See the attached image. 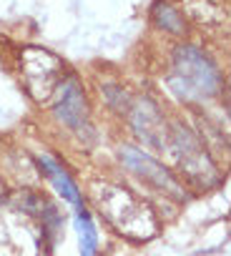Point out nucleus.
Wrapping results in <instances>:
<instances>
[{
    "mask_svg": "<svg viewBox=\"0 0 231 256\" xmlns=\"http://www.w3.org/2000/svg\"><path fill=\"white\" fill-rule=\"evenodd\" d=\"M171 86L184 98H211L221 88L218 68L194 46H178L174 53Z\"/></svg>",
    "mask_w": 231,
    "mask_h": 256,
    "instance_id": "obj_1",
    "label": "nucleus"
},
{
    "mask_svg": "<svg viewBox=\"0 0 231 256\" xmlns=\"http://www.w3.org/2000/svg\"><path fill=\"white\" fill-rule=\"evenodd\" d=\"M98 201H100V211L110 218V224L118 231H124V234H128L134 238H148V236L156 234L154 214L148 211V206H144L126 188L100 186Z\"/></svg>",
    "mask_w": 231,
    "mask_h": 256,
    "instance_id": "obj_2",
    "label": "nucleus"
},
{
    "mask_svg": "<svg viewBox=\"0 0 231 256\" xmlns=\"http://www.w3.org/2000/svg\"><path fill=\"white\" fill-rule=\"evenodd\" d=\"M174 146L178 148V164L181 168L201 186H208V184H216L218 181V174L214 168V161L208 158V154L204 151V146L186 131V128H176L174 131Z\"/></svg>",
    "mask_w": 231,
    "mask_h": 256,
    "instance_id": "obj_3",
    "label": "nucleus"
},
{
    "mask_svg": "<svg viewBox=\"0 0 231 256\" xmlns=\"http://www.w3.org/2000/svg\"><path fill=\"white\" fill-rule=\"evenodd\" d=\"M121 161L136 174V176H141L144 181H148L151 186H156V188H161V191H168L171 196H184L181 194V186L176 184V178L156 161V158H151L148 154H144V151H138V148H134V146H124L121 148Z\"/></svg>",
    "mask_w": 231,
    "mask_h": 256,
    "instance_id": "obj_4",
    "label": "nucleus"
},
{
    "mask_svg": "<svg viewBox=\"0 0 231 256\" xmlns=\"http://www.w3.org/2000/svg\"><path fill=\"white\" fill-rule=\"evenodd\" d=\"M56 113L63 123H68L73 131L83 134L88 131V110H86V98L76 83V78L66 80L60 86V96H58V106H56Z\"/></svg>",
    "mask_w": 231,
    "mask_h": 256,
    "instance_id": "obj_5",
    "label": "nucleus"
},
{
    "mask_svg": "<svg viewBox=\"0 0 231 256\" xmlns=\"http://www.w3.org/2000/svg\"><path fill=\"white\" fill-rule=\"evenodd\" d=\"M134 128L148 146H166V123L154 103L144 100L134 110Z\"/></svg>",
    "mask_w": 231,
    "mask_h": 256,
    "instance_id": "obj_6",
    "label": "nucleus"
},
{
    "mask_svg": "<svg viewBox=\"0 0 231 256\" xmlns=\"http://www.w3.org/2000/svg\"><path fill=\"white\" fill-rule=\"evenodd\" d=\"M38 164H40V168L50 176V181L56 184V188L63 194V198H68L70 204H76L78 208H80V194H78V188H76V184L70 181V176L50 158V156H40L38 158Z\"/></svg>",
    "mask_w": 231,
    "mask_h": 256,
    "instance_id": "obj_7",
    "label": "nucleus"
},
{
    "mask_svg": "<svg viewBox=\"0 0 231 256\" xmlns=\"http://www.w3.org/2000/svg\"><path fill=\"white\" fill-rule=\"evenodd\" d=\"M151 16H154V23H156L158 28H164V30H168V33H174V36H181V33L186 30L181 13H178L176 8H171L168 3H161V0H158V3L154 6V10H151Z\"/></svg>",
    "mask_w": 231,
    "mask_h": 256,
    "instance_id": "obj_8",
    "label": "nucleus"
},
{
    "mask_svg": "<svg viewBox=\"0 0 231 256\" xmlns=\"http://www.w3.org/2000/svg\"><path fill=\"white\" fill-rule=\"evenodd\" d=\"M78 226H80V246H83V256H96V228L88 218L86 211L78 214Z\"/></svg>",
    "mask_w": 231,
    "mask_h": 256,
    "instance_id": "obj_9",
    "label": "nucleus"
},
{
    "mask_svg": "<svg viewBox=\"0 0 231 256\" xmlns=\"http://www.w3.org/2000/svg\"><path fill=\"white\" fill-rule=\"evenodd\" d=\"M103 90H106L108 103H110L116 110H121V113H128V110H131V98L124 93V88H118V86H106Z\"/></svg>",
    "mask_w": 231,
    "mask_h": 256,
    "instance_id": "obj_10",
    "label": "nucleus"
}]
</instances>
